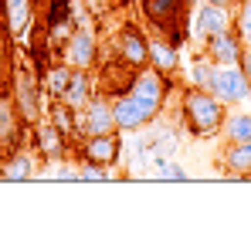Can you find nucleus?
<instances>
[{"label":"nucleus","instance_id":"obj_1","mask_svg":"<svg viewBox=\"0 0 251 237\" xmlns=\"http://www.w3.org/2000/svg\"><path fill=\"white\" fill-rule=\"evenodd\" d=\"M180 116H183V125L190 129V136L210 139V136H221V125H224V116H227V105H224L214 92L190 85V88L180 95Z\"/></svg>","mask_w":251,"mask_h":237},{"label":"nucleus","instance_id":"obj_2","mask_svg":"<svg viewBox=\"0 0 251 237\" xmlns=\"http://www.w3.org/2000/svg\"><path fill=\"white\" fill-rule=\"evenodd\" d=\"M7 92H10V98H14V105H17V112H21L27 129L48 116V105H44L48 95H44V88H41V75L27 61H14V68H10V88Z\"/></svg>","mask_w":251,"mask_h":237},{"label":"nucleus","instance_id":"obj_3","mask_svg":"<svg viewBox=\"0 0 251 237\" xmlns=\"http://www.w3.org/2000/svg\"><path fill=\"white\" fill-rule=\"evenodd\" d=\"M139 7H143L146 24H153V27H156L160 34H167L173 44H183L187 31H183L180 24H183V14H187L190 0H139Z\"/></svg>","mask_w":251,"mask_h":237},{"label":"nucleus","instance_id":"obj_4","mask_svg":"<svg viewBox=\"0 0 251 237\" xmlns=\"http://www.w3.org/2000/svg\"><path fill=\"white\" fill-rule=\"evenodd\" d=\"M112 58H116V65L126 68V71L146 68L150 65V38H143L139 27L126 24L123 31L116 34V41H112Z\"/></svg>","mask_w":251,"mask_h":237},{"label":"nucleus","instance_id":"obj_5","mask_svg":"<svg viewBox=\"0 0 251 237\" xmlns=\"http://www.w3.org/2000/svg\"><path fill=\"white\" fill-rule=\"evenodd\" d=\"M0 21L14 44H24L38 27V0H0Z\"/></svg>","mask_w":251,"mask_h":237},{"label":"nucleus","instance_id":"obj_6","mask_svg":"<svg viewBox=\"0 0 251 237\" xmlns=\"http://www.w3.org/2000/svg\"><path fill=\"white\" fill-rule=\"evenodd\" d=\"M78 118V136H102V132H119L116 129V112H112V95L95 92L92 102L85 105L82 112H75Z\"/></svg>","mask_w":251,"mask_h":237},{"label":"nucleus","instance_id":"obj_7","mask_svg":"<svg viewBox=\"0 0 251 237\" xmlns=\"http://www.w3.org/2000/svg\"><path fill=\"white\" fill-rule=\"evenodd\" d=\"M129 92L153 112V116H160L163 112V105H167V92H170V78L167 75H160L156 68H139L136 75H132V81H129Z\"/></svg>","mask_w":251,"mask_h":237},{"label":"nucleus","instance_id":"obj_8","mask_svg":"<svg viewBox=\"0 0 251 237\" xmlns=\"http://www.w3.org/2000/svg\"><path fill=\"white\" fill-rule=\"evenodd\" d=\"M58 58L68 65V68H78V71H92L99 65V38L92 27H75V34L65 41V47L58 51Z\"/></svg>","mask_w":251,"mask_h":237},{"label":"nucleus","instance_id":"obj_9","mask_svg":"<svg viewBox=\"0 0 251 237\" xmlns=\"http://www.w3.org/2000/svg\"><path fill=\"white\" fill-rule=\"evenodd\" d=\"M31 142H34V153H38L41 159H48V163H61V159L68 156V142H72V139L44 116L41 122L31 125Z\"/></svg>","mask_w":251,"mask_h":237},{"label":"nucleus","instance_id":"obj_10","mask_svg":"<svg viewBox=\"0 0 251 237\" xmlns=\"http://www.w3.org/2000/svg\"><path fill=\"white\" fill-rule=\"evenodd\" d=\"M112 112H116V129L119 132H139L143 125H150V122L160 118V116H153L129 88L119 92V95H112Z\"/></svg>","mask_w":251,"mask_h":237},{"label":"nucleus","instance_id":"obj_11","mask_svg":"<svg viewBox=\"0 0 251 237\" xmlns=\"http://www.w3.org/2000/svg\"><path fill=\"white\" fill-rule=\"evenodd\" d=\"M210 92L224 102V105H241L251 98V81L241 71V65H231V68H217V75L210 81Z\"/></svg>","mask_w":251,"mask_h":237},{"label":"nucleus","instance_id":"obj_12","mask_svg":"<svg viewBox=\"0 0 251 237\" xmlns=\"http://www.w3.org/2000/svg\"><path fill=\"white\" fill-rule=\"evenodd\" d=\"M231 27H234L231 7H217V3H204V0H201V7H197V14H194V31H190V34L207 44L214 34L231 31Z\"/></svg>","mask_w":251,"mask_h":237},{"label":"nucleus","instance_id":"obj_13","mask_svg":"<svg viewBox=\"0 0 251 237\" xmlns=\"http://www.w3.org/2000/svg\"><path fill=\"white\" fill-rule=\"evenodd\" d=\"M78 156L88 163H102V166H116L123 159V139L119 132H102V136H85L78 146Z\"/></svg>","mask_w":251,"mask_h":237},{"label":"nucleus","instance_id":"obj_14","mask_svg":"<svg viewBox=\"0 0 251 237\" xmlns=\"http://www.w3.org/2000/svg\"><path fill=\"white\" fill-rule=\"evenodd\" d=\"M21 132H24V118L17 112L10 92H0V153H14L21 146Z\"/></svg>","mask_w":251,"mask_h":237},{"label":"nucleus","instance_id":"obj_15","mask_svg":"<svg viewBox=\"0 0 251 237\" xmlns=\"http://www.w3.org/2000/svg\"><path fill=\"white\" fill-rule=\"evenodd\" d=\"M204 51H207L210 58L221 65V68H231V65H241V54H245V41L241 34L231 27V31H221V34H214V38L204 44Z\"/></svg>","mask_w":251,"mask_h":237},{"label":"nucleus","instance_id":"obj_16","mask_svg":"<svg viewBox=\"0 0 251 237\" xmlns=\"http://www.w3.org/2000/svg\"><path fill=\"white\" fill-rule=\"evenodd\" d=\"M38 153H31V149H14V153H7V156L0 159V180H10V183H24V180H31V176H38Z\"/></svg>","mask_w":251,"mask_h":237},{"label":"nucleus","instance_id":"obj_17","mask_svg":"<svg viewBox=\"0 0 251 237\" xmlns=\"http://www.w3.org/2000/svg\"><path fill=\"white\" fill-rule=\"evenodd\" d=\"M180 44H173L167 34H156V38L150 41V68H156L160 75H176V68H180V51H176Z\"/></svg>","mask_w":251,"mask_h":237},{"label":"nucleus","instance_id":"obj_18","mask_svg":"<svg viewBox=\"0 0 251 237\" xmlns=\"http://www.w3.org/2000/svg\"><path fill=\"white\" fill-rule=\"evenodd\" d=\"M221 166L234 180H251V142H227L221 153Z\"/></svg>","mask_w":251,"mask_h":237},{"label":"nucleus","instance_id":"obj_19","mask_svg":"<svg viewBox=\"0 0 251 237\" xmlns=\"http://www.w3.org/2000/svg\"><path fill=\"white\" fill-rule=\"evenodd\" d=\"M92 95H95V78L88 75V71H72V81H68V88H65V95L58 98V102H65L68 109H75V112H82L85 105L92 102Z\"/></svg>","mask_w":251,"mask_h":237},{"label":"nucleus","instance_id":"obj_20","mask_svg":"<svg viewBox=\"0 0 251 237\" xmlns=\"http://www.w3.org/2000/svg\"><path fill=\"white\" fill-rule=\"evenodd\" d=\"M72 71H75V68H68L61 58L51 61L41 71V88H44V95H48L51 102H58V98L65 95V88H68V81H72Z\"/></svg>","mask_w":251,"mask_h":237},{"label":"nucleus","instance_id":"obj_21","mask_svg":"<svg viewBox=\"0 0 251 237\" xmlns=\"http://www.w3.org/2000/svg\"><path fill=\"white\" fill-rule=\"evenodd\" d=\"M221 136L224 142H251V112H227Z\"/></svg>","mask_w":251,"mask_h":237},{"label":"nucleus","instance_id":"obj_22","mask_svg":"<svg viewBox=\"0 0 251 237\" xmlns=\"http://www.w3.org/2000/svg\"><path fill=\"white\" fill-rule=\"evenodd\" d=\"M217 61L210 58L207 51L204 54H197L194 61H190V85H197V88H207L210 92V81H214V75H217Z\"/></svg>","mask_w":251,"mask_h":237},{"label":"nucleus","instance_id":"obj_23","mask_svg":"<svg viewBox=\"0 0 251 237\" xmlns=\"http://www.w3.org/2000/svg\"><path fill=\"white\" fill-rule=\"evenodd\" d=\"M234 31L241 34L245 47H251V0H241L234 10Z\"/></svg>","mask_w":251,"mask_h":237},{"label":"nucleus","instance_id":"obj_24","mask_svg":"<svg viewBox=\"0 0 251 237\" xmlns=\"http://www.w3.org/2000/svg\"><path fill=\"white\" fill-rule=\"evenodd\" d=\"M78 169H82V180H112V166H102V163H88V159H78Z\"/></svg>","mask_w":251,"mask_h":237},{"label":"nucleus","instance_id":"obj_25","mask_svg":"<svg viewBox=\"0 0 251 237\" xmlns=\"http://www.w3.org/2000/svg\"><path fill=\"white\" fill-rule=\"evenodd\" d=\"M241 71H245L248 81H251V47H245V54H241Z\"/></svg>","mask_w":251,"mask_h":237},{"label":"nucleus","instance_id":"obj_26","mask_svg":"<svg viewBox=\"0 0 251 237\" xmlns=\"http://www.w3.org/2000/svg\"><path fill=\"white\" fill-rule=\"evenodd\" d=\"M204 3H217V7H231L234 0H204Z\"/></svg>","mask_w":251,"mask_h":237},{"label":"nucleus","instance_id":"obj_27","mask_svg":"<svg viewBox=\"0 0 251 237\" xmlns=\"http://www.w3.org/2000/svg\"><path fill=\"white\" fill-rule=\"evenodd\" d=\"M234 3H241V0H234Z\"/></svg>","mask_w":251,"mask_h":237},{"label":"nucleus","instance_id":"obj_28","mask_svg":"<svg viewBox=\"0 0 251 237\" xmlns=\"http://www.w3.org/2000/svg\"><path fill=\"white\" fill-rule=\"evenodd\" d=\"M38 3H44V0H38Z\"/></svg>","mask_w":251,"mask_h":237}]
</instances>
